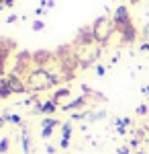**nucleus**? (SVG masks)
I'll return each mask as SVG.
<instances>
[{"instance_id": "ddd939ff", "label": "nucleus", "mask_w": 149, "mask_h": 154, "mask_svg": "<svg viewBox=\"0 0 149 154\" xmlns=\"http://www.w3.org/2000/svg\"><path fill=\"white\" fill-rule=\"evenodd\" d=\"M8 146H10V140H8V138H2V140H0V154L8 152Z\"/></svg>"}, {"instance_id": "f8f14e48", "label": "nucleus", "mask_w": 149, "mask_h": 154, "mask_svg": "<svg viewBox=\"0 0 149 154\" xmlns=\"http://www.w3.org/2000/svg\"><path fill=\"white\" fill-rule=\"evenodd\" d=\"M68 95H69V88H68V86H66V88H59L57 93H55V97H53V101L57 103L59 99H63V97H68Z\"/></svg>"}, {"instance_id": "9b49d317", "label": "nucleus", "mask_w": 149, "mask_h": 154, "mask_svg": "<svg viewBox=\"0 0 149 154\" xmlns=\"http://www.w3.org/2000/svg\"><path fill=\"white\" fill-rule=\"evenodd\" d=\"M88 117H90V121H98V119L106 117V111H102V109H100V111H96V113L92 111V113H90V115H88Z\"/></svg>"}, {"instance_id": "1a4fd4ad", "label": "nucleus", "mask_w": 149, "mask_h": 154, "mask_svg": "<svg viewBox=\"0 0 149 154\" xmlns=\"http://www.w3.org/2000/svg\"><path fill=\"white\" fill-rule=\"evenodd\" d=\"M12 91H10V86H8V82L4 80V78H0V99H4V97H8Z\"/></svg>"}, {"instance_id": "f03ea898", "label": "nucleus", "mask_w": 149, "mask_h": 154, "mask_svg": "<svg viewBox=\"0 0 149 154\" xmlns=\"http://www.w3.org/2000/svg\"><path fill=\"white\" fill-rule=\"evenodd\" d=\"M116 27H115V23H110L106 17H100L96 23L92 25V33H94V39L96 41H100V43H104L108 37L112 35V31H115Z\"/></svg>"}, {"instance_id": "6ab92c4d", "label": "nucleus", "mask_w": 149, "mask_h": 154, "mask_svg": "<svg viewBox=\"0 0 149 154\" xmlns=\"http://www.w3.org/2000/svg\"><path fill=\"white\" fill-rule=\"evenodd\" d=\"M137 113H139V115H145V113H147V105H139L137 107Z\"/></svg>"}, {"instance_id": "aec40b11", "label": "nucleus", "mask_w": 149, "mask_h": 154, "mask_svg": "<svg viewBox=\"0 0 149 154\" xmlns=\"http://www.w3.org/2000/svg\"><path fill=\"white\" fill-rule=\"evenodd\" d=\"M104 72H106L104 66H96V74H98V76H104Z\"/></svg>"}, {"instance_id": "4468645a", "label": "nucleus", "mask_w": 149, "mask_h": 154, "mask_svg": "<svg viewBox=\"0 0 149 154\" xmlns=\"http://www.w3.org/2000/svg\"><path fill=\"white\" fill-rule=\"evenodd\" d=\"M4 119H6V121H10V123H21V117H19V115H12V113H6Z\"/></svg>"}, {"instance_id": "6e6552de", "label": "nucleus", "mask_w": 149, "mask_h": 154, "mask_svg": "<svg viewBox=\"0 0 149 154\" xmlns=\"http://www.w3.org/2000/svg\"><path fill=\"white\" fill-rule=\"evenodd\" d=\"M84 103H86V97H78V99H74L72 103L61 107V111H72V109H76V107H82Z\"/></svg>"}, {"instance_id": "9d476101", "label": "nucleus", "mask_w": 149, "mask_h": 154, "mask_svg": "<svg viewBox=\"0 0 149 154\" xmlns=\"http://www.w3.org/2000/svg\"><path fill=\"white\" fill-rule=\"evenodd\" d=\"M69 136H72V125L69 123H63L61 125V140H69Z\"/></svg>"}, {"instance_id": "0eeeda50", "label": "nucleus", "mask_w": 149, "mask_h": 154, "mask_svg": "<svg viewBox=\"0 0 149 154\" xmlns=\"http://www.w3.org/2000/svg\"><path fill=\"white\" fill-rule=\"evenodd\" d=\"M55 109H57V103L51 99V101H45V103H41V105L37 107L35 111H39V113H47V115H49V113H53Z\"/></svg>"}, {"instance_id": "2eb2a0df", "label": "nucleus", "mask_w": 149, "mask_h": 154, "mask_svg": "<svg viewBox=\"0 0 149 154\" xmlns=\"http://www.w3.org/2000/svg\"><path fill=\"white\" fill-rule=\"evenodd\" d=\"M23 150H25V154H29V150H31V144H29V138H27V134H23Z\"/></svg>"}, {"instance_id": "a211bd4d", "label": "nucleus", "mask_w": 149, "mask_h": 154, "mask_svg": "<svg viewBox=\"0 0 149 154\" xmlns=\"http://www.w3.org/2000/svg\"><path fill=\"white\" fill-rule=\"evenodd\" d=\"M43 27H45V25H43V21H35V23H33V29H35V31H41Z\"/></svg>"}, {"instance_id": "bb28decb", "label": "nucleus", "mask_w": 149, "mask_h": 154, "mask_svg": "<svg viewBox=\"0 0 149 154\" xmlns=\"http://www.w3.org/2000/svg\"><path fill=\"white\" fill-rule=\"evenodd\" d=\"M131 2H133V4H137V2H139V0H131Z\"/></svg>"}, {"instance_id": "412c9836", "label": "nucleus", "mask_w": 149, "mask_h": 154, "mask_svg": "<svg viewBox=\"0 0 149 154\" xmlns=\"http://www.w3.org/2000/svg\"><path fill=\"white\" fill-rule=\"evenodd\" d=\"M118 154H131L129 146H121V148H118Z\"/></svg>"}, {"instance_id": "423d86ee", "label": "nucleus", "mask_w": 149, "mask_h": 154, "mask_svg": "<svg viewBox=\"0 0 149 154\" xmlns=\"http://www.w3.org/2000/svg\"><path fill=\"white\" fill-rule=\"evenodd\" d=\"M51 60V51H35L33 54V62L37 64V68H45V64Z\"/></svg>"}, {"instance_id": "39448f33", "label": "nucleus", "mask_w": 149, "mask_h": 154, "mask_svg": "<svg viewBox=\"0 0 149 154\" xmlns=\"http://www.w3.org/2000/svg\"><path fill=\"white\" fill-rule=\"evenodd\" d=\"M121 31V35H123V43H133L135 39H137V29L133 27V23L123 27V29H118Z\"/></svg>"}, {"instance_id": "20e7f679", "label": "nucleus", "mask_w": 149, "mask_h": 154, "mask_svg": "<svg viewBox=\"0 0 149 154\" xmlns=\"http://www.w3.org/2000/svg\"><path fill=\"white\" fill-rule=\"evenodd\" d=\"M6 82H8L12 93H27V84L21 82V78H19L16 74H10V76L6 78Z\"/></svg>"}, {"instance_id": "b1692460", "label": "nucleus", "mask_w": 149, "mask_h": 154, "mask_svg": "<svg viewBox=\"0 0 149 154\" xmlns=\"http://www.w3.org/2000/svg\"><path fill=\"white\" fill-rule=\"evenodd\" d=\"M143 93H145V95L149 97V86H143Z\"/></svg>"}, {"instance_id": "a878e982", "label": "nucleus", "mask_w": 149, "mask_h": 154, "mask_svg": "<svg viewBox=\"0 0 149 154\" xmlns=\"http://www.w3.org/2000/svg\"><path fill=\"white\" fill-rule=\"evenodd\" d=\"M135 154H145V152H143V150H139V152H135Z\"/></svg>"}, {"instance_id": "5701e85b", "label": "nucleus", "mask_w": 149, "mask_h": 154, "mask_svg": "<svg viewBox=\"0 0 149 154\" xmlns=\"http://www.w3.org/2000/svg\"><path fill=\"white\" fill-rule=\"evenodd\" d=\"M149 49V43H141V51H147Z\"/></svg>"}, {"instance_id": "4be33fe9", "label": "nucleus", "mask_w": 149, "mask_h": 154, "mask_svg": "<svg viewBox=\"0 0 149 154\" xmlns=\"http://www.w3.org/2000/svg\"><path fill=\"white\" fill-rule=\"evenodd\" d=\"M59 146H61V148H68V146H69V140H61V142H59Z\"/></svg>"}, {"instance_id": "393cba45", "label": "nucleus", "mask_w": 149, "mask_h": 154, "mask_svg": "<svg viewBox=\"0 0 149 154\" xmlns=\"http://www.w3.org/2000/svg\"><path fill=\"white\" fill-rule=\"evenodd\" d=\"M4 121H6V119H4V117H0V128L4 125Z\"/></svg>"}, {"instance_id": "f3484780", "label": "nucleus", "mask_w": 149, "mask_h": 154, "mask_svg": "<svg viewBox=\"0 0 149 154\" xmlns=\"http://www.w3.org/2000/svg\"><path fill=\"white\" fill-rule=\"evenodd\" d=\"M51 134H53V128H43V131H41L43 138H51Z\"/></svg>"}, {"instance_id": "f257e3e1", "label": "nucleus", "mask_w": 149, "mask_h": 154, "mask_svg": "<svg viewBox=\"0 0 149 154\" xmlns=\"http://www.w3.org/2000/svg\"><path fill=\"white\" fill-rule=\"evenodd\" d=\"M53 84H55V80L47 68H37L27 76V88H31V91H45Z\"/></svg>"}, {"instance_id": "7ed1b4c3", "label": "nucleus", "mask_w": 149, "mask_h": 154, "mask_svg": "<svg viewBox=\"0 0 149 154\" xmlns=\"http://www.w3.org/2000/svg\"><path fill=\"white\" fill-rule=\"evenodd\" d=\"M112 23H115L116 29H123V27H127V25H131V17H129V11H127V6H118V8L115 11Z\"/></svg>"}, {"instance_id": "dca6fc26", "label": "nucleus", "mask_w": 149, "mask_h": 154, "mask_svg": "<svg viewBox=\"0 0 149 154\" xmlns=\"http://www.w3.org/2000/svg\"><path fill=\"white\" fill-rule=\"evenodd\" d=\"M131 123V119L129 117H121V119H116V128H125V125H129Z\"/></svg>"}]
</instances>
